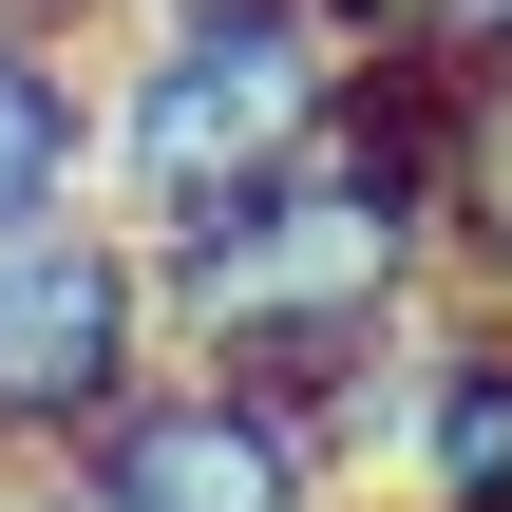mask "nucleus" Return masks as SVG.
Returning a JSON list of instances; mask_svg holds the SVG:
<instances>
[{
	"label": "nucleus",
	"instance_id": "f257e3e1",
	"mask_svg": "<svg viewBox=\"0 0 512 512\" xmlns=\"http://www.w3.org/2000/svg\"><path fill=\"white\" fill-rule=\"evenodd\" d=\"M152 285H171V361H228V380H266V399H304V418H323L380 342H418V323L456 304L418 57H380V95H361L323 152H285L266 190L152 228Z\"/></svg>",
	"mask_w": 512,
	"mask_h": 512
},
{
	"label": "nucleus",
	"instance_id": "423d86ee",
	"mask_svg": "<svg viewBox=\"0 0 512 512\" xmlns=\"http://www.w3.org/2000/svg\"><path fill=\"white\" fill-rule=\"evenodd\" d=\"M95 209V57L57 19H0V228Z\"/></svg>",
	"mask_w": 512,
	"mask_h": 512
},
{
	"label": "nucleus",
	"instance_id": "39448f33",
	"mask_svg": "<svg viewBox=\"0 0 512 512\" xmlns=\"http://www.w3.org/2000/svg\"><path fill=\"white\" fill-rule=\"evenodd\" d=\"M380 512H512V304H437L399 342V418H380Z\"/></svg>",
	"mask_w": 512,
	"mask_h": 512
},
{
	"label": "nucleus",
	"instance_id": "f03ea898",
	"mask_svg": "<svg viewBox=\"0 0 512 512\" xmlns=\"http://www.w3.org/2000/svg\"><path fill=\"white\" fill-rule=\"evenodd\" d=\"M380 95V38L342 0H152L95 57V209L190 228L228 190H266L285 152H323Z\"/></svg>",
	"mask_w": 512,
	"mask_h": 512
},
{
	"label": "nucleus",
	"instance_id": "20e7f679",
	"mask_svg": "<svg viewBox=\"0 0 512 512\" xmlns=\"http://www.w3.org/2000/svg\"><path fill=\"white\" fill-rule=\"evenodd\" d=\"M76 456H95V494H114V512H342L323 437H304V399H266V380H228V361L133 380Z\"/></svg>",
	"mask_w": 512,
	"mask_h": 512
},
{
	"label": "nucleus",
	"instance_id": "7ed1b4c3",
	"mask_svg": "<svg viewBox=\"0 0 512 512\" xmlns=\"http://www.w3.org/2000/svg\"><path fill=\"white\" fill-rule=\"evenodd\" d=\"M133 380H171V285L133 209L0 228V456H76Z\"/></svg>",
	"mask_w": 512,
	"mask_h": 512
},
{
	"label": "nucleus",
	"instance_id": "0eeeda50",
	"mask_svg": "<svg viewBox=\"0 0 512 512\" xmlns=\"http://www.w3.org/2000/svg\"><path fill=\"white\" fill-rule=\"evenodd\" d=\"M342 19H361L380 57H418V38H456V0H342Z\"/></svg>",
	"mask_w": 512,
	"mask_h": 512
}]
</instances>
